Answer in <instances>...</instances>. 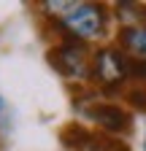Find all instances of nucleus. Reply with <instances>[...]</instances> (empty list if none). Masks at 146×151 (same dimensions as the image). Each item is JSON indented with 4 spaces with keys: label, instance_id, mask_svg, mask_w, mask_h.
I'll return each mask as SVG.
<instances>
[{
    "label": "nucleus",
    "instance_id": "2",
    "mask_svg": "<svg viewBox=\"0 0 146 151\" xmlns=\"http://www.w3.org/2000/svg\"><path fill=\"white\" fill-rule=\"evenodd\" d=\"M130 60L114 46V43H100L92 49V68H89V84L95 86L98 94H116L130 84L127 76Z\"/></svg>",
    "mask_w": 146,
    "mask_h": 151
},
{
    "label": "nucleus",
    "instance_id": "8",
    "mask_svg": "<svg viewBox=\"0 0 146 151\" xmlns=\"http://www.w3.org/2000/svg\"><path fill=\"white\" fill-rule=\"evenodd\" d=\"M141 24H146V6H141Z\"/></svg>",
    "mask_w": 146,
    "mask_h": 151
},
{
    "label": "nucleus",
    "instance_id": "6",
    "mask_svg": "<svg viewBox=\"0 0 146 151\" xmlns=\"http://www.w3.org/2000/svg\"><path fill=\"white\" fill-rule=\"evenodd\" d=\"M62 146L70 148V151H98V132L92 129H87L84 124L79 122H73L62 129V135H60Z\"/></svg>",
    "mask_w": 146,
    "mask_h": 151
},
{
    "label": "nucleus",
    "instance_id": "3",
    "mask_svg": "<svg viewBox=\"0 0 146 151\" xmlns=\"http://www.w3.org/2000/svg\"><path fill=\"white\" fill-rule=\"evenodd\" d=\"M49 65L57 70L65 81L89 84V68H92V46L73 38H62L49 49Z\"/></svg>",
    "mask_w": 146,
    "mask_h": 151
},
{
    "label": "nucleus",
    "instance_id": "7",
    "mask_svg": "<svg viewBox=\"0 0 146 151\" xmlns=\"http://www.w3.org/2000/svg\"><path fill=\"white\" fill-rule=\"evenodd\" d=\"M124 103L130 105L133 111L146 113V84L143 86H127L124 89Z\"/></svg>",
    "mask_w": 146,
    "mask_h": 151
},
{
    "label": "nucleus",
    "instance_id": "10",
    "mask_svg": "<svg viewBox=\"0 0 146 151\" xmlns=\"http://www.w3.org/2000/svg\"><path fill=\"white\" fill-rule=\"evenodd\" d=\"M6 111V103H3V97H0V113H3Z\"/></svg>",
    "mask_w": 146,
    "mask_h": 151
},
{
    "label": "nucleus",
    "instance_id": "9",
    "mask_svg": "<svg viewBox=\"0 0 146 151\" xmlns=\"http://www.w3.org/2000/svg\"><path fill=\"white\" fill-rule=\"evenodd\" d=\"M143 151H146V124H143Z\"/></svg>",
    "mask_w": 146,
    "mask_h": 151
},
{
    "label": "nucleus",
    "instance_id": "4",
    "mask_svg": "<svg viewBox=\"0 0 146 151\" xmlns=\"http://www.w3.org/2000/svg\"><path fill=\"white\" fill-rule=\"evenodd\" d=\"M87 116L100 127L103 135H111V138L130 135V129H133V113L124 105L111 103V100H95L87 108Z\"/></svg>",
    "mask_w": 146,
    "mask_h": 151
},
{
    "label": "nucleus",
    "instance_id": "1",
    "mask_svg": "<svg viewBox=\"0 0 146 151\" xmlns=\"http://www.w3.org/2000/svg\"><path fill=\"white\" fill-rule=\"evenodd\" d=\"M111 8L106 3H95V0H73L65 16L49 22V27L57 30V38H73L81 43H95L103 41L111 30Z\"/></svg>",
    "mask_w": 146,
    "mask_h": 151
},
{
    "label": "nucleus",
    "instance_id": "5",
    "mask_svg": "<svg viewBox=\"0 0 146 151\" xmlns=\"http://www.w3.org/2000/svg\"><path fill=\"white\" fill-rule=\"evenodd\" d=\"M114 46L135 62H146V24H124L116 30Z\"/></svg>",
    "mask_w": 146,
    "mask_h": 151
}]
</instances>
